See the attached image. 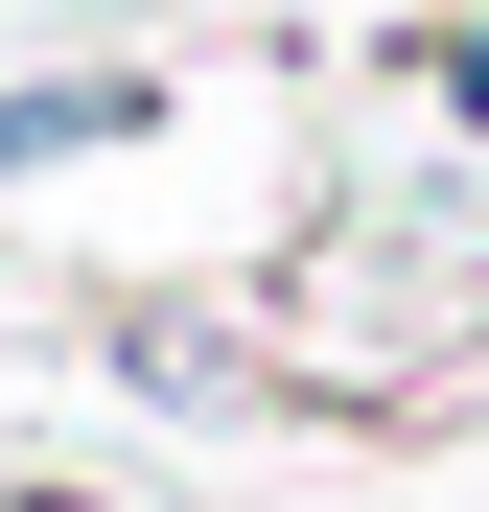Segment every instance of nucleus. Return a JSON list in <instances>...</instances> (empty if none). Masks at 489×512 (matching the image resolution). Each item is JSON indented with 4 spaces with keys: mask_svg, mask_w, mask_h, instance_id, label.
Here are the masks:
<instances>
[{
    "mask_svg": "<svg viewBox=\"0 0 489 512\" xmlns=\"http://www.w3.org/2000/svg\"><path fill=\"white\" fill-rule=\"evenodd\" d=\"M70 140H140L117 70H47V94H0V163H70Z\"/></svg>",
    "mask_w": 489,
    "mask_h": 512,
    "instance_id": "obj_1",
    "label": "nucleus"
}]
</instances>
